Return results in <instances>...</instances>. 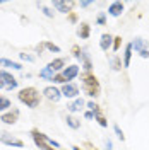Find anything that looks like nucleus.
I'll use <instances>...</instances> for the list:
<instances>
[{
    "instance_id": "f3484780",
    "label": "nucleus",
    "mask_w": 149,
    "mask_h": 150,
    "mask_svg": "<svg viewBox=\"0 0 149 150\" xmlns=\"http://www.w3.org/2000/svg\"><path fill=\"white\" fill-rule=\"evenodd\" d=\"M132 55H134V50H132V43H127V45H125V50H123V56H122V62H123V68H129V67H130Z\"/></svg>"
},
{
    "instance_id": "37998d69",
    "label": "nucleus",
    "mask_w": 149,
    "mask_h": 150,
    "mask_svg": "<svg viewBox=\"0 0 149 150\" xmlns=\"http://www.w3.org/2000/svg\"><path fill=\"white\" fill-rule=\"evenodd\" d=\"M0 97H2V96H0Z\"/></svg>"
},
{
    "instance_id": "4be33fe9",
    "label": "nucleus",
    "mask_w": 149,
    "mask_h": 150,
    "mask_svg": "<svg viewBox=\"0 0 149 150\" xmlns=\"http://www.w3.org/2000/svg\"><path fill=\"white\" fill-rule=\"evenodd\" d=\"M65 123H67V126L72 128V130H79V128H81V120L75 118V116H72V114H67Z\"/></svg>"
},
{
    "instance_id": "dca6fc26",
    "label": "nucleus",
    "mask_w": 149,
    "mask_h": 150,
    "mask_svg": "<svg viewBox=\"0 0 149 150\" xmlns=\"http://www.w3.org/2000/svg\"><path fill=\"white\" fill-rule=\"evenodd\" d=\"M84 108H86V101H84L82 97H77L72 103L67 104V111L69 112H77V111H81V109H84Z\"/></svg>"
},
{
    "instance_id": "423d86ee",
    "label": "nucleus",
    "mask_w": 149,
    "mask_h": 150,
    "mask_svg": "<svg viewBox=\"0 0 149 150\" xmlns=\"http://www.w3.org/2000/svg\"><path fill=\"white\" fill-rule=\"evenodd\" d=\"M43 97L48 99V101H52V103H58L64 96H62V91L57 87V85H47L45 89H43Z\"/></svg>"
},
{
    "instance_id": "6ab92c4d",
    "label": "nucleus",
    "mask_w": 149,
    "mask_h": 150,
    "mask_svg": "<svg viewBox=\"0 0 149 150\" xmlns=\"http://www.w3.org/2000/svg\"><path fill=\"white\" fill-rule=\"evenodd\" d=\"M94 121L98 123L101 128H108V120H106V116L103 114L101 108H98V109L94 111Z\"/></svg>"
},
{
    "instance_id": "412c9836",
    "label": "nucleus",
    "mask_w": 149,
    "mask_h": 150,
    "mask_svg": "<svg viewBox=\"0 0 149 150\" xmlns=\"http://www.w3.org/2000/svg\"><path fill=\"white\" fill-rule=\"evenodd\" d=\"M110 67H112V70L113 72H120L122 68H123V62H122V58L118 55H115V56H110Z\"/></svg>"
},
{
    "instance_id": "c756f323",
    "label": "nucleus",
    "mask_w": 149,
    "mask_h": 150,
    "mask_svg": "<svg viewBox=\"0 0 149 150\" xmlns=\"http://www.w3.org/2000/svg\"><path fill=\"white\" fill-rule=\"evenodd\" d=\"M67 21H69L70 24H79V17H77V12H74V10H72V12H69V14H67Z\"/></svg>"
},
{
    "instance_id": "20e7f679",
    "label": "nucleus",
    "mask_w": 149,
    "mask_h": 150,
    "mask_svg": "<svg viewBox=\"0 0 149 150\" xmlns=\"http://www.w3.org/2000/svg\"><path fill=\"white\" fill-rule=\"evenodd\" d=\"M17 85L19 80L14 75L4 68H0V91H14V89H17Z\"/></svg>"
},
{
    "instance_id": "4468645a",
    "label": "nucleus",
    "mask_w": 149,
    "mask_h": 150,
    "mask_svg": "<svg viewBox=\"0 0 149 150\" xmlns=\"http://www.w3.org/2000/svg\"><path fill=\"white\" fill-rule=\"evenodd\" d=\"M81 67L84 68V72H93V60L87 50H82V55H81Z\"/></svg>"
},
{
    "instance_id": "2f4dec72",
    "label": "nucleus",
    "mask_w": 149,
    "mask_h": 150,
    "mask_svg": "<svg viewBox=\"0 0 149 150\" xmlns=\"http://www.w3.org/2000/svg\"><path fill=\"white\" fill-rule=\"evenodd\" d=\"M120 46H122V36H115V38H113V46H112V50H113V51H118V50H120Z\"/></svg>"
},
{
    "instance_id": "cd10ccee",
    "label": "nucleus",
    "mask_w": 149,
    "mask_h": 150,
    "mask_svg": "<svg viewBox=\"0 0 149 150\" xmlns=\"http://www.w3.org/2000/svg\"><path fill=\"white\" fill-rule=\"evenodd\" d=\"M113 131H115V135H117V138L120 142H125V135H123V131L118 125H113Z\"/></svg>"
},
{
    "instance_id": "ddd939ff",
    "label": "nucleus",
    "mask_w": 149,
    "mask_h": 150,
    "mask_svg": "<svg viewBox=\"0 0 149 150\" xmlns=\"http://www.w3.org/2000/svg\"><path fill=\"white\" fill-rule=\"evenodd\" d=\"M113 38L110 33H103L101 38H100V48H101L103 51H108V50H112L113 46Z\"/></svg>"
},
{
    "instance_id": "1a4fd4ad",
    "label": "nucleus",
    "mask_w": 149,
    "mask_h": 150,
    "mask_svg": "<svg viewBox=\"0 0 149 150\" xmlns=\"http://www.w3.org/2000/svg\"><path fill=\"white\" fill-rule=\"evenodd\" d=\"M60 74L64 75V79L67 80V84H70L74 79H77V77H79V74H81V67L75 65V63H74V65H67L65 68L60 72Z\"/></svg>"
},
{
    "instance_id": "7ed1b4c3",
    "label": "nucleus",
    "mask_w": 149,
    "mask_h": 150,
    "mask_svg": "<svg viewBox=\"0 0 149 150\" xmlns=\"http://www.w3.org/2000/svg\"><path fill=\"white\" fill-rule=\"evenodd\" d=\"M41 97H43V94H39V91L36 87H33V85L24 87V89H21L17 92V99L29 109H36L39 106V103H41Z\"/></svg>"
},
{
    "instance_id": "a211bd4d",
    "label": "nucleus",
    "mask_w": 149,
    "mask_h": 150,
    "mask_svg": "<svg viewBox=\"0 0 149 150\" xmlns=\"http://www.w3.org/2000/svg\"><path fill=\"white\" fill-rule=\"evenodd\" d=\"M77 36L81 38V39H89V36H91V26L87 22H79Z\"/></svg>"
},
{
    "instance_id": "c9c22d12",
    "label": "nucleus",
    "mask_w": 149,
    "mask_h": 150,
    "mask_svg": "<svg viewBox=\"0 0 149 150\" xmlns=\"http://www.w3.org/2000/svg\"><path fill=\"white\" fill-rule=\"evenodd\" d=\"M105 150H113V143H112L110 138H106V140H105Z\"/></svg>"
},
{
    "instance_id": "f704fd0d",
    "label": "nucleus",
    "mask_w": 149,
    "mask_h": 150,
    "mask_svg": "<svg viewBox=\"0 0 149 150\" xmlns=\"http://www.w3.org/2000/svg\"><path fill=\"white\" fill-rule=\"evenodd\" d=\"M93 4H94L93 0H81V2H79V5H81L82 9H87V7H91Z\"/></svg>"
},
{
    "instance_id": "5701e85b",
    "label": "nucleus",
    "mask_w": 149,
    "mask_h": 150,
    "mask_svg": "<svg viewBox=\"0 0 149 150\" xmlns=\"http://www.w3.org/2000/svg\"><path fill=\"white\" fill-rule=\"evenodd\" d=\"M53 77H55V72L52 70V68H48V67H43L41 70H39V79H43V80H53Z\"/></svg>"
},
{
    "instance_id": "39448f33",
    "label": "nucleus",
    "mask_w": 149,
    "mask_h": 150,
    "mask_svg": "<svg viewBox=\"0 0 149 150\" xmlns=\"http://www.w3.org/2000/svg\"><path fill=\"white\" fill-rule=\"evenodd\" d=\"M0 142H2L4 145H9V147L24 149V142L21 140V138H17V137H14L9 131H0Z\"/></svg>"
},
{
    "instance_id": "9b49d317",
    "label": "nucleus",
    "mask_w": 149,
    "mask_h": 150,
    "mask_svg": "<svg viewBox=\"0 0 149 150\" xmlns=\"http://www.w3.org/2000/svg\"><path fill=\"white\" fill-rule=\"evenodd\" d=\"M72 7H75V2H64V0H55L53 2V9L60 14H69L72 12Z\"/></svg>"
},
{
    "instance_id": "58836bf2",
    "label": "nucleus",
    "mask_w": 149,
    "mask_h": 150,
    "mask_svg": "<svg viewBox=\"0 0 149 150\" xmlns=\"http://www.w3.org/2000/svg\"><path fill=\"white\" fill-rule=\"evenodd\" d=\"M139 56H140V58H149V50H144V51H140Z\"/></svg>"
},
{
    "instance_id": "6e6552de",
    "label": "nucleus",
    "mask_w": 149,
    "mask_h": 150,
    "mask_svg": "<svg viewBox=\"0 0 149 150\" xmlns=\"http://www.w3.org/2000/svg\"><path fill=\"white\" fill-rule=\"evenodd\" d=\"M60 91H62V96H64V97H67V99H77V97H79V94H81V91H79V85L74 84V82L62 85V87H60Z\"/></svg>"
},
{
    "instance_id": "f257e3e1",
    "label": "nucleus",
    "mask_w": 149,
    "mask_h": 150,
    "mask_svg": "<svg viewBox=\"0 0 149 150\" xmlns=\"http://www.w3.org/2000/svg\"><path fill=\"white\" fill-rule=\"evenodd\" d=\"M81 89L91 99H98L101 96V84L93 72H82L81 74Z\"/></svg>"
},
{
    "instance_id": "c85d7f7f",
    "label": "nucleus",
    "mask_w": 149,
    "mask_h": 150,
    "mask_svg": "<svg viewBox=\"0 0 149 150\" xmlns=\"http://www.w3.org/2000/svg\"><path fill=\"white\" fill-rule=\"evenodd\" d=\"M52 82H53V85H55V84L65 85L67 84V80L64 79V75H62V74H55V77H53V80H52Z\"/></svg>"
},
{
    "instance_id": "b1692460",
    "label": "nucleus",
    "mask_w": 149,
    "mask_h": 150,
    "mask_svg": "<svg viewBox=\"0 0 149 150\" xmlns=\"http://www.w3.org/2000/svg\"><path fill=\"white\" fill-rule=\"evenodd\" d=\"M43 46H45V50H48L50 53H60V51H62L60 46H57L55 43H52V41H48V39H43Z\"/></svg>"
},
{
    "instance_id": "a878e982",
    "label": "nucleus",
    "mask_w": 149,
    "mask_h": 150,
    "mask_svg": "<svg viewBox=\"0 0 149 150\" xmlns=\"http://www.w3.org/2000/svg\"><path fill=\"white\" fill-rule=\"evenodd\" d=\"M70 53H72V56H74L75 60H79V62H81L82 50H81V46H79V45H72V48H70Z\"/></svg>"
},
{
    "instance_id": "79ce46f5",
    "label": "nucleus",
    "mask_w": 149,
    "mask_h": 150,
    "mask_svg": "<svg viewBox=\"0 0 149 150\" xmlns=\"http://www.w3.org/2000/svg\"><path fill=\"white\" fill-rule=\"evenodd\" d=\"M91 150H96V149H91Z\"/></svg>"
},
{
    "instance_id": "393cba45",
    "label": "nucleus",
    "mask_w": 149,
    "mask_h": 150,
    "mask_svg": "<svg viewBox=\"0 0 149 150\" xmlns=\"http://www.w3.org/2000/svg\"><path fill=\"white\" fill-rule=\"evenodd\" d=\"M10 108H12V104H10V99H7V97H0V112H5L9 111Z\"/></svg>"
},
{
    "instance_id": "0eeeda50",
    "label": "nucleus",
    "mask_w": 149,
    "mask_h": 150,
    "mask_svg": "<svg viewBox=\"0 0 149 150\" xmlns=\"http://www.w3.org/2000/svg\"><path fill=\"white\" fill-rule=\"evenodd\" d=\"M19 114H21V111H19L17 108L12 106L9 111H5V112L0 114V121L5 123V125H16L17 120H19Z\"/></svg>"
},
{
    "instance_id": "e433bc0d",
    "label": "nucleus",
    "mask_w": 149,
    "mask_h": 150,
    "mask_svg": "<svg viewBox=\"0 0 149 150\" xmlns=\"http://www.w3.org/2000/svg\"><path fill=\"white\" fill-rule=\"evenodd\" d=\"M84 118H86V120H94V112L89 111V109H87V111H84Z\"/></svg>"
},
{
    "instance_id": "f8f14e48",
    "label": "nucleus",
    "mask_w": 149,
    "mask_h": 150,
    "mask_svg": "<svg viewBox=\"0 0 149 150\" xmlns=\"http://www.w3.org/2000/svg\"><path fill=\"white\" fill-rule=\"evenodd\" d=\"M47 67H48V68H52L55 74H60V72L67 67V60L64 58V56H58V58H53Z\"/></svg>"
},
{
    "instance_id": "f03ea898",
    "label": "nucleus",
    "mask_w": 149,
    "mask_h": 150,
    "mask_svg": "<svg viewBox=\"0 0 149 150\" xmlns=\"http://www.w3.org/2000/svg\"><path fill=\"white\" fill-rule=\"evenodd\" d=\"M29 135H31V138H33V142H34V145H36L38 149H41V150H62V145L58 142L53 140V138H50L47 133H43V131L38 130V128H31L29 130Z\"/></svg>"
},
{
    "instance_id": "2eb2a0df",
    "label": "nucleus",
    "mask_w": 149,
    "mask_h": 150,
    "mask_svg": "<svg viewBox=\"0 0 149 150\" xmlns=\"http://www.w3.org/2000/svg\"><path fill=\"white\" fill-rule=\"evenodd\" d=\"M132 50L139 55L140 51H144V50H149V43L144 39V38H140V36H137L134 41H132Z\"/></svg>"
},
{
    "instance_id": "473e14b6",
    "label": "nucleus",
    "mask_w": 149,
    "mask_h": 150,
    "mask_svg": "<svg viewBox=\"0 0 149 150\" xmlns=\"http://www.w3.org/2000/svg\"><path fill=\"white\" fill-rule=\"evenodd\" d=\"M19 58H21L22 62H29V63H33V62H34V56L28 55V53H19Z\"/></svg>"
},
{
    "instance_id": "7c9ffc66",
    "label": "nucleus",
    "mask_w": 149,
    "mask_h": 150,
    "mask_svg": "<svg viewBox=\"0 0 149 150\" xmlns=\"http://www.w3.org/2000/svg\"><path fill=\"white\" fill-rule=\"evenodd\" d=\"M38 7H41V12H43L47 17H50V19L55 17V12H53V9H50V7H43V5H39V4H38Z\"/></svg>"
},
{
    "instance_id": "ea45409f",
    "label": "nucleus",
    "mask_w": 149,
    "mask_h": 150,
    "mask_svg": "<svg viewBox=\"0 0 149 150\" xmlns=\"http://www.w3.org/2000/svg\"><path fill=\"white\" fill-rule=\"evenodd\" d=\"M70 149H72V150H82V149H81V147H79V145H72Z\"/></svg>"
},
{
    "instance_id": "aec40b11",
    "label": "nucleus",
    "mask_w": 149,
    "mask_h": 150,
    "mask_svg": "<svg viewBox=\"0 0 149 150\" xmlns=\"http://www.w3.org/2000/svg\"><path fill=\"white\" fill-rule=\"evenodd\" d=\"M0 67L12 68V70H22V63H19V62H12V60H9V58H0Z\"/></svg>"
},
{
    "instance_id": "a19ab883",
    "label": "nucleus",
    "mask_w": 149,
    "mask_h": 150,
    "mask_svg": "<svg viewBox=\"0 0 149 150\" xmlns=\"http://www.w3.org/2000/svg\"><path fill=\"white\" fill-rule=\"evenodd\" d=\"M2 4H4V0H0V5H2Z\"/></svg>"
},
{
    "instance_id": "4c0bfd02",
    "label": "nucleus",
    "mask_w": 149,
    "mask_h": 150,
    "mask_svg": "<svg viewBox=\"0 0 149 150\" xmlns=\"http://www.w3.org/2000/svg\"><path fill=\"white\" fill-rule=\"evenodd\" d=\"M34 50H36V53H38V55H39V53H41V51L45 50V46H43V41H41L39 45H36V48H34Z\"/></svg>"
},
{
    "instance_id": "72a5a7b5",
    "label": "nucleus",
    "mask_w": 149,
    "mask_h": 150,
    "mask_svg": "<svg viewBox=\"0 0 149 150\" xmlns=\"http://www.w3.org/2000/svg\"><path fill=\"white\" fill-rule=\"evenodd\" d=\"M86 108H87L89 111H93V112H94L96 109H98V108H100V106L94 103V101H87V103H86Z\"/></svg>"
},
{
    "instance_id": "9d476101",
    "label": "nucleus",
    "mask_w": 149,
    "mask_h": 150,
    "mask_svg": "<svg viewBox=\"0 0 149 150\" xmlns=\"http://www.w3.org/2000/svg\"><path fill=\"white\" fill-rule=\"evenodd\" d=\"M123 10H125V4L120 2V0H115L112 2L110 5H108V16H112V17H120L122 14H123Z\"/></svg>"
},
{
    "instance_id": "bb28decb",
    "label": "nucleus",
    "mask_w": 149,
    "mask_h": 150,
    "mask_svg": "<svg viewBox=\"0 0 149 150\" xmlns=\"http://www.w3.org/2000/svg\"><path fill=\"white\" fill-rule=\"evenodd\" d=\"M96 24H98V26H106V12H98V16H96Z\"/></svg>"
}]
</instances>
